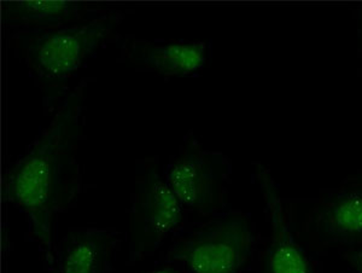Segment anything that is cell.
<instances>
[{
	"label": "cell",
	"mask_w": 362,
	"mask_h": 273,
	"mask_svg": "<svg viewBox=\"0 0 362 273\" xmlns=\"http://www.w3.org/2000/svg\"><path fill=\"white\" fill-rule=\"evenodd\" d=\"M115 240L99 228H78L58 247L56 273H107Z\"/></svg>",
	"instance_id": "obj_10"
},
{
	"label": "cell",
	"mask_w": 362,
	"mask_h": 273,
	"mask_svg": "<svg viewBox=\"0 0 362 273\" xmlns=\"http://www.w3.org/2000/svg\"><path fill=\"white\" fill-rule=\"evenodd\" d=\"M360 37H361V44H362V11H361V20H360Z\"/></svg>",
	"instance_id": "obj_13"
},
{
	"label": "cell",
	"mask_w": 362,
	"mask_h": 273,
	"mask_svg": "<svg viewBox=\"0 0 362 273\" xmlns=\"http://www.w3.org/2000/svg\"><path fill=\"white\" fill-rule=\"evenodd\" d=\"M312 225L329 242L362 243V187H346L329 196L315 208Z\"/></svg>",
	"instance_id": "obj_9"
},
{
	"label": "cell",
	"mask_w": 362,
	"mask_h": 273,
	"mask_svg": "<svg viewBox=\"0 0 362 273\" xmlns=\"http://www.w3.org/2000/svg\"><path fill=\"white\" fill-rule=\"evenodd\" d=\"M254 235L243 216L230 214L177 240L168 252L194 273H238L251 257Z\"/></svg>",
	"instance_id": "obj_4"
},
{
	"label": "cell",
	"mask_w": 362,
	"mask_h": 273,
	"mask_svg": "<svg viewBox=\"0 0 362 273\" xmlns=\"http://www.w3.org/2000/svg\"><path fill=\"white\" fill-rule=\"evenodd\" d=\"M346 260L354 267L358 273H362V247L349 250L344 254Z\"/></svg>",
	"instance_id": "obj_11"
},
{
	"label": "cell",
	"mask_w": 362,
	"mask_h": 273,
	"mask_svg": "<svg viewBox=\"0 0 362 273\" xmlns=\"http://www.w3.org/2000/svg\"><path fill=\"white\" fill-rule=\"evenodd\" d=\"M226 158L189 136L168 172V185L181 204L202 216L218 211L225 197Z\"/></svg>",
	"instance_id": "obj_5"
},
{
	"label": "cell",
	"mask_w": 362,
	"mask_h": 273,
	"mask_svg": "<svg viewBox=\"0 0 362 273\" xmlns=\"http://www.w3.org/2000/svg\"><path fill=\"white\" fill-rule=\"evenodd\" d=\"M121 52L127 62L139 69L165 78H180L202 69L208 45L204 42H157L127 37Z\"/></svg>",
	"instance_id": "obj_6"
},
{
	"label": "cell",
	"mask_w": 362,
	"mask_h": 273,
	"mask_svg": "<svg viewBox=\"0 0 362 273\" xmlns=\"http://www.w3.org/2000/svg\"><path fill=\"white\" fill-rule=\"evenodd\" d=\"M256 175L264 192L271 219V242L266 255V273H315L305 250L288 226L274 179L264 165L256 163Z\"/></svg>",
	"instance_id": "obj_7"
},
{
	"label": "cell",
	"mask_w": 362,
	"mask_h": 273,
	"mask_svg": "<svg viewBox=\"0 0 362 273\" xmlns=\"http://www.w3.org/2000/svg\"><path fill=\"white\" fill-rule=\"evenodd\" d=\"M146 273H180L177 269H170V267H163V269H153V271H150V272Z\"/></svg>",
	"instance_id": "obj_12"
},
{
	"label": "cell",
	"mask_w": 362,
	"mask_h": 273,
	"mask_svg": "<svg viewBox=\"0 0 362 273\" xmlns=\"http://www.w3.org/2000/svg\"><path fill=\"white\" fill-rule=\"evenodd\" d=\"M85 90L83 81L66 93L47 129L4 179V199L28 216L49 261L54 220L71 206L81 187L76 153Z\"/></svg>",
	"instance_id": "obj_1"
},
{
	"label": "cell",
	"mask_w": 362,
	"mask_h": 273,
	"mask_svg": "<svg viewBox=\"0 0 362 273\" xmlns=\"http://www.w3.org/2000/svg\"><path fill=\"white\" fill-rule=\"evenodd\" d=\"M3 20L21 30H42L76 25L110 10L85 1H3Z\"/></svg>",
	"instance_id": "obj_8"
},
{
	"label": "cell",
	"mask_w": 362,
	"mask_h": 273,
	"mask_svg": "<svg viewBox=\"0 0 362 273\" xmlns=\"http://www.w3.org/2000/svg\"><path fill=\"white\" fill-rule=\"evenodd\" d=\"M124 17V11H109L90 21L61 28L20 30L13 37L15 47L42 87L46 108L61 104L70 78Z\"/></svg>",
	"instance_id": "obj_2"
},
{
	"label": "cell",
	"mask_w": 362,
	"mask_h": 273,
	"mask_svg": "<svg viewBox=\"0 0 362 273\" xmlns=\"http://www.w3.org/2000/svg\"><path fill=\"white\" fill-rule=\"evenodd\" d=\"M181 220L180 201L160 177L156 158L140 162L131 209L129 260L153 255Z\"/></svg>",
	"instance_id": "obj_3"
}]
</instances>
